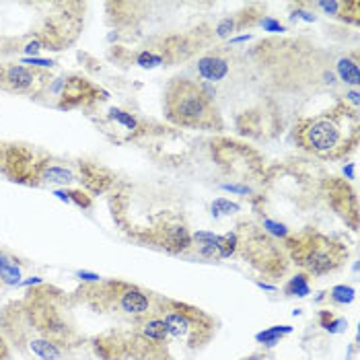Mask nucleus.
Segmentation results:
<instances>
[{
  "instance_id": "f257e3e1",
  "label": "nucleus",
  "mask_w": 360,
  "mask_h": 360,
  "mask_svg": "<svg viewBox=\"0 0 360 360\" xmlns=\"http://www.w3.org/2000/svg\"><path fill=\"white\" fill-rule=\"evenodd\" d=\"M75 307L70 292L54 284H35L21 299L2 307L0 333L29 359L66 360L84 344L72 317Z\"/></svg>"
},
{
  "instance_id": "f03ea898",
  "label": "nucleus",
  "mask_w": 360,
  "mask_h": 360,
  "mask_svg": "<svg viewBox=\"0 0 360 360\" xmlns=\"http://www.w3.org/2000/svg\"><path fill=\"white\" fill-rule=\"evenodd\" d=\"M359 136V110L348 108V103H335L332 110L301 117L295 124L297 146L323 161L346 159L356 150Z\"/></svg>"
},
{
  "instance_id": "7ed1b4c3",
  "label": "nucleus",
  "mask_w": 360,
  "mask_h": 360,
  "mask_svg": "<svg viewBox=\"0 0 360 360\" xmlns=\"http://www.w3.org/2000/svg\"><path fill=\"white\" fill-rule=\"evenodd\" d=\"M75 305L89 307L97 315H110L128 321L144 319L155 313L157 295L139 284L105 278L97 282H83L70 292Z\"/></svg>"
},
{
  "instance_id": "20e7f679",
  "label": "nucleus",
  "mask_w": 360,
  "mask_h": 360,
  "mask_svg": "<svg viewBox=\"0 0 360 360\" xmlns=\"http://www.w3.org/2000/svg\"><path fill=\"white\" fill-rule=\"evenodd\" d=\"M130 323V330H113L93 338L95 356L99 360H169L171 338L155 313Z\"/></svg>"
},
{
  "instance_id": "39448f33",
  "label": "nucleus",
  "mask_w": 360,
  "mask_h": 360,
  "mask_svg": "<svg viewBox=\"0 0 360 360\" xmlns=\"http://www.w3.org/2000/svg\"><path fill=\"white\" fill-rule=\"evenodd\" d=\"M163 111L165 117L190 130H221L222 117L214 105L212 95L204 84H198L190 79L175 77L171 79L163 93Z\"/></svg>"
},
{
  "instance_id": "423d86ee",
  "label": "nucleus",
  "mask_w": 360,
  "mask_h": 360,
  "mask_svg": "<svg viewBox=\"0 0 360 360\" xmlns=\"http://www.w3.org/2000/svg\"><path fill=\"white\" fill-rule=\"evenodd\" d=\"M288 262H292L301 274L309 278H321L340 270L348 257L350 250L344 241L330 237L317 229H303L299 233L282 239Z\"/></svg>"
},
{
  "instance_id": "0eeeda50",
  "label": "nucleus",
  "mask_w": 360,
  "mask_h": 360,
  "mask_svg": "<svg viewBox=\"0 0 360 360\" xmlns=\"http://www.w3.org/2000/svg\"><path fill=\"white\" fill-rule=\"evenodd\" d=\"M44 13H39L37 23L27 31L25 35L19 37L23 52L25 48H41L50 52H60L70 48L81 31L84 23V4L81 2H44Z\"/></svg>"
},
{
  "instance_id": "6e6552de",
  "label": "nucleus",
  "mask_w": 360,
  "mask_h": 360,
  "mask_svg": "<svg viewBox=\"0 0 360 360\" xmlns=\"http://www.w3.org/2000/svg\"><path fill=\"white\" fill-rule=\"evenodd\" d=\"M155 315L165 323L169 338L181 342L192 352L208 346L219 330V321L204 309L161 295H157Z\"/></svg>"
},
{
  "instance_id": "1a4fd4ad",
  "label": "nucleus",
  "mask_w": 360,
  "mask_h": 360,
  "mask_svg": "<svg viewBox=\"0 0 360 360\" xmlns=\"http://www.w3.org/2000/svg\"><path fill=\"white\" fill-rule=\"evenodd\" d=\"M237 235V253L245 264L268 280H278L288 272V255L284 245L276 241L266 229L255 224H239Z\"/></svg>"
},
{
  "instance_id": "9d476101",
  "label": "nucleus",
  "mask_w": 360,
  "mask_h": 360,
  "mask_svg": "<svg viewBox=\"0 0 360 360\" xmlns=\"http://www.w3.org/2000/svg\"><path fill=\"white\" fill-rule=\"evenodd\" d=\"M105 97L108 93L99 84L89 81L86 77L60 75L46 84V89L37 97V103L58 111L93 110Z\"/></svg>"
},
{
  "instance_id": "9b49d317",
  "label": "nucleus",
  "mask_w": 360,
  "mask_h": 360,
  "mask_svg": "<svg viewBox=\"0 0 360 360\" xmlns=\"http://www.w3.org/2000/svg\"><path fill=\"white\" fill-rule=\"evenodd\" d=\"M54 79L48 68L29 66L25 62H0V91L37 101L46 84Z\"/></svg>"
},
{
  "instance_id": "f8f14e48",
  "label": "nucleus",
  "mask_w": 360,
  "mask_h": 360,
  "mask_svg": "<svg viewBox=\"0 0 360 360\" xmlns=\"http://www.w3.org/2000/svg\"><path fill=\"white\" fill-rule=\"evenodd\" d=\"M39 157V148L23 142H2L0 146V175L8 181L31 188L33 169Z\"/></svg>"
},
{
  "instance_id": "ddd939ff",
  "label": "nucleus",
  "mask_w": 360,
  "mask_h": 360,
  "mask_svg": "<svg viewBox=\"0 0 360 360\" xmlns=\"http://www.w3.org/2000/svg\"><path fill=\"white\" fill-rule=\"evenodd\" d=\"M79 184V169L77 163L64 161L60 157H54L50 153L39 150L37 163L33 169L31 188H70Z\"/></svg>"
},
{
  "instance_id": "4468645a",
  "label": "nucleus",
  "mask_w": 360,
  "mask_h": 360,
  "mask_svg": "<svg viewBox=\"0 0 360 360\" xmlns=\"http://www.w3.org/2000/svg\"><path fill=\"white\" fill-rule=\"evenodd\" d=\"M326 198L333 210L346 221L352 231H359V195L356 190L340 177H330L323 184Z\"/></svg>"
},
{
  "instance_id": "2eb2a0df",
  "label": "nucleus",
  "mask_w": 360,
  "mask_h": 360,
  "mask_svg": "<svg viewBox=\"0 0 360 360\" xmlns=\"http://www.w3.org/2000/svg\"><path fill=\"white\" fill-rule=\"evenodd\" d=\"M142 243H150L159 250H165L167 253L179 255L192 250V235L181 222H165L146 233L142 237Z\"/></svg>"
},
{
  "instance_id": "dca6fc26",
  "label": "nucleus",
  "mask_w": 360,
  "mask_h": 360,
  "mask_svg": "<svg viewBox=\"0 0 360 360\" xmlns=\"http://www.w3.org/2000/svg\"><path fill=\"white\" fill-rule=\"evenodd\" d=\"M97 126L115 142H124V140H132L142 134V122L134 113L122 110V108H111L105 117H101L97 122Z\"/></svg>"
},
{
  "instance_id": "f3484780",
  "label": "nucleus",
  "mask_w": 360,
  "mask_h": 360,
  "mask_svg": "<svg viewBox=\"0 0 360 360\" xmlns=\"http://www.w3.org/2000/svg\"><path fill=\"white\" fill-rule=\"evenodd\" d=\"M79 169V184L84 192L91 195H99L110 192L111 186L115 184V175L108 167L93 163V161H77Z\"/></svg>"
},
{
  "instance_id": "a211bd4d",
  "label": "nucleus",
  "mask_w": 360,
  "mask_h": 360,
  "mask_svg": "<svg viewBox=\"0 0 360 360\" xmlns=\"http://www.w3.org/2000/svg\"><path fill=\"white\" fill-rule=\"evenodd\" d=\"M317 8H321L326 15H332L340 21L359 25L360 21V2L356 0H330V2H315Z\"/></svg>"
},
{
  "instance_id": "6ab92c4d",
  "label": "nucleus",
  "mask_w": 360,
  "mask_h": 360,
  "mask_svg": "<svg viewBox=\"0 0 360 360\" xmlns=\"http://www.w3.org/2000/svg\"><path fill=\"white\" fill-rule=\"evenodd\" d=\"M198 75L204 81H210V83L222 81L229 75V60L219 54L204 56V58L198 60Z\"/></svg>"
},
{
  "instance_id": "aec40b11",
  "label": "nucleus",
  "mask_w": 360,
  "mask_h": 360,
  "mask_svg": "<svg viewBox=\"0 0 360 360\" xmlns=\"http://www.w3.org/2000/svg\"><path fill=\"white\" fill-rule=\"evenodd\" d=\"M338 72L342 77V81L346 84H352L354 89L359 86L360 83V75H359V56H346L338 62Z\"/></svg>"
},
{
  "instance_id": "412c9836",
  "label": "nucleus",
  "mask_w": 360,
  "mask_h": 360,
  "mask_svg": "<svg viewBox=\"0 0 360 360\" xmlns=\"http://www.w3.org/2000/svg\"><path fill=\"white\" fill-rule=\"evenodd\" d=\"M56 195L64 202H70L83 210H91L93 208V195L89 192H84L83 188L81 190H75V188H64V190H56Z\"/></svg>"
},
{
  "instance_id": "4be33fe9",
  "label": "nucleus",
  "mask_w": 360,
  "mask_h": 360,
  "mask_svg": "<svg viewBox=\"0 0 360 360\" xmlns=\"http://www.w3.org/2000/svg\"><path fill=\"white\" fill-rule=\"evenodd\" d=\"M19 268L13 257L0 251V282L2 284H19Z\"/></svg>"
},
{
  "instance_id": "5701e85b",
  "label": "nucleus",
  "mask_w": 360,
  "mask_h": 360,
  "mask_svg": "<svg viewBox=\"0 0 360 360\" xmlns=\"http://www.w3.org/2000/svg\"><path fill=\"white\" fill-rule=\"evenodd\" d=\"M284 292H286L288 297H307V295L311 292V288H309V276H305V274H297L295 278H290L288 284L284 286Z\"/></svg>"
},
{
  "instance_id": "b1692460",
  "label": "nucleus",
  "mask_w": 360,
  "mask_h": 360,
  "mask_svg": "<svg viewBox=\"0 0 360 360\" xmlns=\"http://www.w3.org/2000/svg\"><path fill=\"white\" fill-rule=\"evenodd\" d=\"M217 251H219V259L233 257V255L237 253V235H235V233L221 235L219 241H217Z\"/></svg>"
},
{
  "instance_id": "393cba45",
  "label": "nucleus",
  "mask_w": 360,
  "mask_h": 360,
  "mask_svg": "<svg viewBox=\"0 0 360 360\" xmlns=\"http://www.w3.org/2000/svg\"><path fill=\"white\" fill-rule=\"evenodd\" d=\"M319 323H321V328H323V330H328V332H332V333L342 332L344 328H348V321H346V319L335 317V315L330 313V311H321V313H319Z\"/></svg>"
},
{
  "instance_id": "a878e982",
  "label": "nucleus",
  "mask_w": 360,
  "mask_h": 360,
  "mask_svg": "<svg viewBox=\"0 0 360 360\" xmlns=\"http://www.w3.org/2000/svg\"><path fill=\"white\" fill-rule=\"evenodd\" d=\"M290 332H292L290 326H278V328H270V330H266V332L257 333L255 340H257V342H264L266 346H276L278 342H280V338Z\"/></svg>"
},
{
  "instance_id": "bb28decb",
  "label": "nucleus",
  "mask_w": 360,
  "mask_h": 360,
  "mask_svg": "<svg viewBox=\"0 0 360 360\" xmlns=\"http://www.w3.org/2000/svg\"><path fill=\"white\" fill-rule=\"evenodd\" d=\"M330 297H332V301L335 303H352L354 301V288H350V286H335L332 292H330Z\"/></svg>"
},
{
  "instance_id": "cd10ccee",
  "label": "nucleus",
  "mask_w": 360,
  "mask_h": 360,
  "mask_svg": "<svg viewBox=\"0 0 360 360\" xmlns=\"http://www.w3.org/2000/svg\"><path fill=\"white\" fill-rule=\"evenodd\" d=\"M239 210V204H235V202H229V200H217L214 204H212V212L214 214H233V212H237Z\"/></svg>"
},
{
  "instance_id": "c85d7f7f",
  "label": "nucleus",
  "mask_w": 360,
  "mask_h": 360,
  "mask_svg": "<svg viewBox=\"0 0 360 360\" xmlns=\"http://www.w3.org/2000/svg\"><path fill=\"white\" fill-rule=\"evenodd\" d=\"M136 62H139L142 68H155V66H159L163 62V56L153 54V52H142L136 58Z\"/></svg>"
},
{
  "instance_id": "c756f323",
  "label": "nucleus",
  "mask_w": 360,
  "mask_h": 360,
  "mask_svg": "<svg viewBox=\"0 0 360 360\" xmlns=\"http://www.w3.org/2000/svg\"><path fill=\"white\" fill-rule=\"evenodd\" d=\"M235 29H237V21L229 17V19H224V21L219 23V27H217V35H219V37H226V35H229V33H233Z\"/></svg>"
},
{
  "instance_id": "7c9ffc66",
  "label": "nucleus",
  "mask_w": 360,
  "mask_h": 360,
  "mask_svg": "<svg viewBox=\"0 0 360 360\" xmlns=\"http://www.w3.org/2000/svg\"><path fill=\"white\" fill-rule=\"evenodd\" d=\"M264 229H268L270 233H274V235H278V237H282V239H286L290 233L286 231V226H282V224H276V222H272V221H264Z\"/></svg>"
},
{
  "instance_id": "2f4dec72",
  "label": "nucleus",
  "mask_w": 360,
  "mask_h": 360,
  "mask_svg": "<svg viewBox=\"0 0 360 360\" xmlns=\"http://www.w3.org/2000/svg\"><path fill=\"white\" fill-rule=\"evenodd\" d=\"M11 346H8V342L4 340V335L0 333V360H11Z\"/></svg>"
},
{
  "instance_id": "473e14b6",
  "label": "nucleus",
  "mask_w": 360,
  "mask_h": 360,
  "mask_svg": "<svg viewBox=\"0 0 360 360\" xmlns=\"http://www.w3.org/2000/svg\"><path fill=\"white\" fill-rule=\"evenodd\" d=\"M262 25H264V29H268V31H284V27H282V25H278L274 19H264V21H262Z\"/></svg>"
},
{
  "instance_id": "72a5a7b5",
  "label": "nucleus",
  "mask_w": 360,
  "mask_h": 360,
  "mask_svg": "<svg viewBox=\"0 0 360 360\" xmlns=\"http://www.w3.org/2000/svg\"><path fill=\"white\" fill-rule=\"evenodd\" d=\"M222 190H226V192H237V194H250V190L248 188H243V186H222Z\"/></svg>"
},
{
  "instance_id": "f704fd0d",
  "label": "nucleus",
  "mask_w": 360,
  "mask_h": 360,
  "mask_svg": "<svg viewBox=\"0 0 360 360\" xmlns=\"http://www.w3.org/2000/svg\"><path fill=\"white\" fill-rule=\"evenodd\" d=\"M295 17H301V19H305V21H315V15H313V13H307V11H297Z\"/></svg>"
},
{
  "instance_id": "c9c22d12",
  "label": "nucleus",
  "mask_w": 360,
  "mask_h": 360,
  "mask_svg": "<svg viewBox=\"0 0 360 360\" xmlns=\"http://www.w3.org/2000/svg\"><path fill=\"white\" fill-rule=\"evenodd\" d=\"M243 360H268V354L266 352H255V354H251L248 359Z\"/></svg>"
},
{
  "instance_id": "e433bc0d",
  "label": "nucleus",
  "mask_w": 360,
  "mask_h": 360,
  "mask_svg": "<svg viewBox=\"0 0 360 360\" xmlns=\"http://www.w3.org/2000/svg\"><path fill=\"white\" fill-rule=\"evenodd\" d=\"M2 286H4V284H2V282H0V288H2Z\"/></svg>"
},
{
  "instance_id": "4c0bfd02",
  "label": "nucleus",
  "mask_w": 360,
  "mask_h": 360,
  "mask_svg": "<svg viewBox=\"0 0 360 360\" xmlns=\"http://www.w3.org/2000/svg\"><path fill=\"white\" fill-rule=\"evenodd\" d=\"M0 146H2V140H0Z\"/></svg>"
}]
</instances>
